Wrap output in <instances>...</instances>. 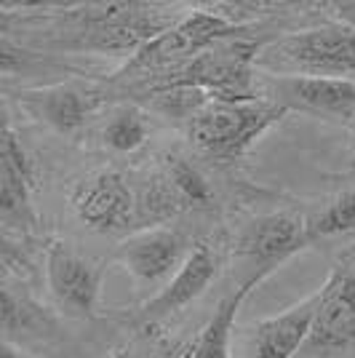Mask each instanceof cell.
<instances>
[{"label":"cell","mask_w":355,"mask_h":358,"mask_svg":"<svg viewBox=\"0 0 355 358\" xmlns=\"http://www.w3.org/2000/svg\"><path fill=\"white\" fill-rule=\"evenodd\" d=\"M136 230L158 227L187 209H203L211 203V187L203 174L179 155H166L158 174L136 198Z\"/></svg>","instance_id":"cell-6"},{"label":"cell","mask_w":355,"mask_h":358,"mask_svg":"<svg viewBox=\"0 0 355 358\" xmlns=\"http://www.w3.org/2000/svg\"><path fill=\"white\" fill-rule=\"evenodd\" d=\"M110 358H142V353H139V348H136V345L129 343V345H123V348H118Z\"/></svg>","instance_id":"cell-20"},{"label":"cell","mask_w":355,"mask_h":358,"mask_svg":"<svg viewBox=\"0 0 355 358\" xmlns=\"http://www.w3.org/2000/svg\"><path fill=\"white\" fill-rule=\"evenodd\" d=\"M256 67L278 75L347 78L355 73V27L331 22L283 35L262 48Z\"/></svg>","instance_id":"cell-4"},{"label":"cell","mask_w":355,"mask_h":358,"mask_svg":"<svg viewBox=\"0 0 355 358\" xmlns=\"http://www.w3.org/2000/svg\"><path fill=\"white\" fill-rule=\"evenodd\" d=\"M73 41L67 45L99 54H136L145 43L166 32L179 16H166L147 3H102L75 14Z\"/></svg>","instance_id":"cell-5"},{"label":"cell","mask_w":355,"mask_h":358,"mask_svg":"<svg viewBox=\"0 0 355 358\" xmlns=\"http://www.w3.org/2000/svg\"><path fill=\"white\" fill-rule=\"evenodd\" d=\"M190 257L187 238L171 230V227H147V230H133L129 238L118 246V259L123 268L131 273L136 281L155 284L161 278L177 275V270Z\"/></svg>","instance_id":"cell-12"},{"label":"cell","mask_w":355,"mask_h":358,"mask_svg":"<svg viewBox=\"0 0 355 358\" xmlns=\"http://www.w3.org/2000/svg\"><path fill=\"white\" fill-rule=\"evenodd\" d=\"M267 99L289 113H310L318 118L355 126V83L350 78H307V75H270Z\"/></svg>","instance_id":"cell-9"},{"label":"cell","mask_w":355,"mask_h":358,"mask_svg":"<svg viewBox=\"0 0 355 358\" xmlns=\"http://www.w3.org/2000/svg\"><path fill=\"white\" fill-rule=\"evenodd\" d=\"M315 294L299 305L259 321L252 329L249 358H294L302 345H307L315 318Z\"/></svg>","instance_id":"cell-16"},{"label":"cell","mask_w":355,"mask_h":358,"mask_svg":"<svg viewBox=\"0 0 355 358\" xmlns=\"http://www.w3.org/2000/svg\"><path fill=\"white\" fill-rule=\"evenodd\" d=\"M104 265L75 252L64 241H51L45 252V284L61 310L75 318H96Z\"/></svg>","instance_id":"cell-7"},{"label":"cell","mask_w":355,"mask_h":358,"mask_svg":"<svg viewBox=\"0 0 355 358\" xmlns=\"http://www.w3.org/2000/svg\"><path fill=\"white\" fill-rule=\"evenodd\" d=\"M150 134V126L145 113L136 105H120L113 110L110 120L102 129V142L104 148L113 152H133L136 148L145 145Z\"/></svg>","instance_id":"cell-18"},{"label":"cell","mask_w":355,"mask_h":358,"mask_svg":"<svg viewBox=\"0 0 355 358\" xmlns=\"http://www.w3.org/2000/svg\"><path fill=\"white\" fill-rule=\"evenodd\" d=\"M315 318L307 348L337 350L355 345V265L340 262L315 292Z\"/></svg>","instance_id":"cell-11"},{"label":"cell","mask_w":355,"mask_h":358,"mask_svg":"<svg viewBox=\"0 0 355 358\" xmlns=\"http://www.w3.org/2000/svg\"><path fill=\"white\" fill-rule=\"evenodd\" d=\"M310 243L307 220L291 211H278L254 220L236 243V254L252 262L256 275H270L289 257L307 249Z\"/></svg>","instance_id":"cell-10"},{"label":"cell","mask_w":355,"mask_h":358,"mask_svg":"<svg viewBox=\"0 0 355 358\" xmlns=\"http://www.w3.org/2000/svg\"><path fill=\"white\" fill-rule=\"evenodd\" d=\"M353 129H355V126H353ZM353 169H355V155H353Z\"/></svg>","instance_id":"cell-22"},{"label":"cell","mask_w":355,"mask_h":358,"mask_svg":"<svg viewBox=\"0 0 355 358\" xmlns=\"http://www.w3.org/2000/svg\"><path fill=\"white\" fill-rule=\"evenodd\" d=\"M19 102L38 120L57 129L59 134H75L91 113L102 105V94L59 83V86L24 91V94H19Z\"/></svg>","instance_id":"cell-14"},{"label":"cell","mask_w":355,"mask_h":358,"mask_svg":"<svg viewBox=\"0 0 355 358\" xmlns=\"http://www.w3.org/2000/svg\"><path fill=\"white\" fill-rule=\"evenodd\" d=\"M214 278H217V257L206 243H198L184 259V265L177 270V275H171L168 284L150 302H145L142 315L147 321H155V318L179 313L182 308H187L190 302L201 297Z\"/></svg>","instance_id":"cell-15"},{"label":"cell","mask_w":355,"mask_h":358,"mask_svg":"<svg viewBox=\"0 0 355 358\" xmlns=\"http://www.w3.org/2000/svg\"><path fill=\"white\" fill-rule=\"evenodd\" d=\"M0 358H22V356L16 353L11 345H3V350H0Z\"/></svg>","instance_id":"cell-21"},{"label":"cell","mask_w":355,"mask_h":358,"mask_svg":"<svg viewBox=\"0 0 355 358\" xmlns=\"http://www.w3.org/2000/svg\"><path fill=\"white\" fill-rule=\"evenodd\" d=\"M238 32H243V27L230 22L227 16L214 11H190L179 16L168 30L145 43L136 54H131L118 78H139L142 83H147L168 73H177L195 57H201L206 48Z\"/></svg>","instance_id":"cell-3"},{"label":"cell","mask_w":355,"mask_h":358,"mask_svg":"<svg viewBox=\"0 0 355 358\" xmlns=\"http://www.w3.org/2000/svg\"><path fill=\"white\" fill-rule=\"evenodd\" d=\"M32 164L11 123H3L0 136V214L6 224L30 227L32 214Z\"/></svg>","instance_id":"cell-13"},{"label":"cell","mask_w":355,"mask_h":358,"mask_svg":"<svg viewBox=\"0 0 355 358\" xmlns=\"http://www.w3.org/2000/svg\"><path fill=\"white\" fill-rule=\"evenodd\" d=\"M267 275H249L243 284H238L230 294H224L217 305L214 315L208 318V324L203 331L198 334L187 350H182L179 358H230V340H233V327L240 305L246 302V297L252 294L256 286L265 281Z\"/></svg>","instance_id":"cell-17"},{"label":"cell","mask_w":355,"mask_h":358,"mask_svg":"<svg viewBox=\"0 0 355 358\" xmlns=\"http://www.w3.org/2000/svg\"><path fill=\"white\" fill-rule=\"evenodd\" d=\"M310 224V238L324 241L334 238V236H347L355 230V190L337 195L326 203L324 209L315 217L307 220Z\"/></svg>","instance_id":"cell-19"},{"label":"cell","mask_w":355,"mask_h":358,"mask_svg":"<svg viewBox=\"0 0 355 358\" xmlns=\"http://www.w3.org/2000/svg\"><path fill=\"white\" fill-rule=\"evenodd\" d=\"M70 203L80 222L104 236L136 227V195L129 187L126 177L113 169H102L78 179L70 190Z\"/></svg>","instance_id":"cell-8"},{"label":"cell","mask_w":355,"mask_h":358,"mask_svg":"<svg viewBox=\"0 0 355 358\" xmlns=\"http://www.w3.org/2000/svg\"><path fill=\"white\" fill-rule=\"evenodd\" d=\"M259 54H262L259 43L243 35H233L206 48L201 57H195L177 73H168L139 86L145 91L193 89L217 99H256L259 94L254 91V70H259L256 67Z\"/></svg>","instance_id":"cell-2"},{"label":"cell","mask_w":355,"mask_h":358,"mask_svg":"<svg viewBox=\"0 0 355 358\" xmlns=\"http://www.w3.org/2000/svg\"><path fill=\"white\" fill-rule=\"evenodd\" d=\"M286 115L289 110L267 96H256V99L211 96L187 120V136L203 155L233 161L238 155L249 152L252 145H256Z\"/></svg>","instance_id":"cell-1"}]
</instances>
